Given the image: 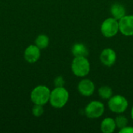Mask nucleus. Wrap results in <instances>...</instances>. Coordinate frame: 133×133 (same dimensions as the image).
<instances>
[{
  "mask_svg": "<svg viewBox=\"0 0 133 133\" xmlns=\"http://www.w3.org/2000/svg\"><path fill=\"white\" fill-rule=\"evenodd\" d=\"M34 43L40 49H44L49 44V38L45 34H40L35 39Z\"/></svg>",
  "mask_w": 133,
  "mask_h": 133,
  "instance_id": "14",
  "label": "nucleus"
},
{
  "mask_svg": "<svg viewBox=\"0 0 133 133\" xmlns=\"http://www.w3.org/2000/svg\"><path fill=\"white\" fill-rule=\"evenodd\" d=\"M111 13L115 19L119 20L120 19H122L126 15V10L122 5L115 3L113 4L111 8Z\"/></svg>",
  "mask_w": 133,
  "mask_h": 133,
  "instance_id": "12",
  "label": "nucleus"
},
{
  "mask_svg": "<svg viewBox=\"0 0 133 133\" xmlns=\"http://www.w3.org/2000/svg\"><path fill=\"white\" fill-rule=\"evenodd\" d=\"M32 112L34 116L35 117H40L43 115L44 113V108L43 105L40 104H34L32 109Z\"/></svg>",
  "mask_w": 133,
  "mask_h": 133,
  "instance_id": "17",
  "label": "nucleus"
},
{
  "mask_svg": "<svg viewBox=\"0 0 133 133\" xmlns=\"http://www.w3.org/2000/svg\"><path fill=\"white\" fill-rule=\"evenodd\" d=\"M104 112V104L97 101H93L90 102L85 108V114L89 118H98L102 116Z\"/></svg>",
  "mask_w": 133,
  "mask_h": 133,
  "instance_id": "6",
  "label": "nucleus"
},
{
  "mask_svg": "<svg viewBox=\"0 0 133 133\" xmlns=\"http://www.w3.org/2000/svg\"><path fill=\"white\" fill-rule=\"evenodd\" d=\"M71 69L75 76L84 77L89 74L90 65L86 57H75V58L72 60Z\"/></svg>",
  "mask_w": 133,
  "mask_h": 133,
  "instance_id": "3",
  "label": "nucleus"
},
{
  "mask_svg": "<svg viewBox=\"0 0 133 133\" xmlns=\"http://www.w3.org/2000/svg\"><path fill=\"white\" fill-rule=\"evenodd\" d=\"M99 96L104 100H109L113 96V90L108 86H103L98 90Z\"/></svg>",
  "mask_w": 133,
  "mask_h": 133,
  "instance_id": "15",
  "label": "nucleus"
},
{
  "mask_svg": "<svg viewBox=\"0 0 133 133\" xmlns=\"http://www.w3.org/2000/svg\"><path fill=\"white\" fill-rule=\"evenodd\" d=\"M51 90L46 86L40 85L33 89L30 93V100L34 104L45 105L49 102Z\"/></svg>",
  "mask_w": 133,
  "mask_h": 133,
  "instance_id": "2",
  "label": "nucleus"
},
{
  "mask_svg": "<svg viewBox=\"0 0 133 133\" xmlns=\"http://www.w3.org/2000/svg\"><path fill=\"white\" fill-rule=\"evenodd\" d=\"M117 55L112 48H105L100 55V60L105 66H112L116 62Z\"/></svg>",
  "mask_w": 133,
  "mask_h": 133,
  "instance_id": "8",
  "label": "nucleus"
},
{
  "mask_svg": "<svg viewBox=\"0 0 133 133\" xmlns=\"http://www.w3.org/2000/svg\"><path fill=\"white\" fill-rule=\"evenodd\" d=\"M108 104L109 109L116 114H122L125 112L129 105L127 99L122 95L112 96L109 99Z\"/></svg>",
  "mask_w": 133,
  "mask_h": 133,
  "instance_id": "4",
  "label": "nucleus"
},
{
  "mask_svg": "<svg viewBox=\"0 0 133 133\" xmlns=\"http://www.w3.org/2000/svg\"><path fill=\"white\" fill-rule=\"evenodd\" d=\"M101 31L105 37H112L115 36L119 31L118 20L114 17L106 19L101 26Z\"/></svg>",
  "mask_w": 133,
  "mask_h": 133,
  "instance_id": "5",
  "label": "nucleus"
},
{
  "mask_svg": "<svg viewBox=\"0 0 133 133\" xmlns=\"http://www.w3.org/2000/svg\"><path fill=\"white\" fill-rule=\"evenodd\" d=\"M131 117H132V118L133 120V106L132 108V110H131Z\"/></svg>",
  "mask_w": 133,
  "mask_h": 133,
  "instance_id": "20",
  "label": "nucleus"
},
{
  "mask_svg": "<svg viewBox=\"0 0 133 133\" xmlns=\"http://www.w3.org/2000/svg\"><path fill=\"white\" fill-rule=\"evenodd\" d=\"M94 83L89 79H83L78 84V90L79 94L84 97L91 96L94 93Z\"/></svg>",
  "mask_w": 133,
  "mask_h": 133,
  "instance_id": "10",
  "label": "nucleus"
},
{
  "mask_svg": "<svg viewBox=\"0 0 133 133\" xmlns=\"http://www.w3.org/2000/svg\"><path fill=\"white\" fill-rule=\"evenodd\" d=\"M116 128L115 119L111 118H104L101 124V130L104 133H112Z\"/></svg>",
  "mask_w": 133,
  "mask_h": 133,
  "instance_id": "11",
  "label": "nucleus"
},
{
  "mask_svg": "<svg viewBox=\"0 0 133 133\" xmlns=\"http://www.w3.org/2000/svg\"><path fill=\"white\" fill-rule=\"evenodd\" d=\"M41 57V49L35 44L29 45L24 51V58L29 63H34Z\"/></svg>",
  "mask_w": 133,
  "mask_h": 133,
  "instance_id": "9",
  "label": "nucleus"
},
{
  "mask_svg": "<svg viewBox=\"0 0 133 133\" xmlns=\"http://www.w3.org/2000/svg\"><path fill=\"white\" fill-rule=\"evenodd\" d=\"M54 83L55 87H62L65 84V80L62 76H57L54 80Z\"/></svg>",
  "mask_w": 133,
  "mask_h": 133,
  "instance_id": "18",
  "label": "nucleus"
},
{
  "mask_svg": "<svg viewBox=\"0 0 133 133\" xmlns=\"http://www.w3.org/2000/svg\"><path fill=\"white\" fill-rule=\"evenodd\" d=\"M115 124H116V127L119 128L120 129L125 127L128 124V119L123 116V115H118L115 118Z\"/></svg>",
  "mask_w": 133,
  "mask_h": 133,
  "instance_id": "16",
  "label": "nucleus"
},
{
  "mask_svg": "<svg viewBox=\"0 0 133 133\" xmlns=\"http://www.w3.org/2000/svg\"><path fill=\"white\" fill-rule=\"evenodd\" d=\"M69 101V92L64 87H55L51 91L49 102L55 108H63Z\"/></svg>",
  "mask_w": 133,
  "mask_h": 133,
  "instance_id": "1",
  "label": "nucleus"
},
{
  "mask_svg": "<svg viewBox=\"0 0 133 133\" xmlns=\"http://www.w3.org/2000/svg\"><path fill=\"white\" fill-rule=\"evenodd\" d=\"M72 53L74 57H87L89 51L85 44H75L72 48Z\"/></svg>",
  "mask_w": 133,
  "mask_h": 133,
  "instance_id": "13",
  "label": "nucleus"
},
{
  "mask_svg": "<svg viewBox=\"0 0 133 133\" xmlns=\"http://www.w3.org/2000/svg\"><path fill=\"white\" fill-rule=\"evenodd\" d=\"M119 31L125 36H133V15H125L118 20Z\"/></svg>",
  "mask_w": 133,
  "mask_h": 133,
  "instance_id": "7",
  "label": "nucleus"
},
{
  "mask_svg": "<svg viewBox=\"0 0 133 133\" xmlns=\"http://www.w3.org/2000/svg\"><path fill=\"white\" fill-rule=\"evenodd\" d=\"M120 133H133V127L132 126H125L119 130Z\"/></svg>",
  "mask_w": 133,
  "mask_h": 133,
  "instance_id": "19",
  "label": "nucleus"
}]
</instances>
